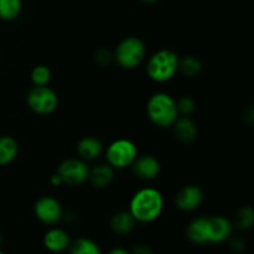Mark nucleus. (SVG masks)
Instances as JSON below:
<instances>
[{"instance_id": "nucleus-21", "label": "nucleus", "mask_w": 254, "mask_h": 254, "mask_svg": "<svg viewBox=\"0 0 254 254\" xmlns=\"http://www.w3.org/2000/svg\"><path fill=\"white\" fill-rule=\"evenodd\" d=\"M22 10L21 0H0V20L12 21Z\"/></svg>"}, {"instance_id": "nucleus-8", "label": "nucleus", "mask_w": 254, "mask_h": 254, "mask_svg": "<svg viewBox=\"0 0 254 254\" xmlns=\"http://www.w3.org/2000/svg\"><path fill=\"white\" fill-rule=\"evenodd\" d=\"M34 212L37 220L45 225L54 226L61 221L64 216L61 203L52 196H42L36 201L34 206Z\"/></svg>"}, {"instance_id": "nucleus-2", "label": "nucleus", "mask_w": 254, "mask_h": 254, "mask_svg": "<svg viewBox=\"0 0 254 254\" xmlns=\"http://www.w3.org/2000/svg\"><path fill=\"white\" fill-rule=\"evenodd\" d=\"M146 114L151 123L156 127H171L179 117L176 101L165 92L154 93L146 103Z\"/></svg>"}, {"instance_id": "nucleus-10", "label": "nucleus", "mask_w": 254, "mask_h": 254, "mask_svg": "<svg viewBox=\"0 0 254 254\" xmlns=\"http://www.w3.org/2000/svg\"><path fill=\"white\" fill-rule=\"evenodd\" d=\"M207 226L208 243H212V245H220V243L227 241L232 235V222L223 216L207 217Z\"/></svg>"}, {"instance_id": "nucleus-13", "label": "nucleus", "mask_w": 254, "mask_h": 254, "mask_svg": "<svg viewBox=\"0 0 254 254\" xmlns=\"http://www.w3.org/2000/svg\"><path fill=\"white\" fill-rule=\"evenodd\" d=\"M171 127L174 128L175 138L183 144L192 143L197 136V127L190 117L179 116Z\"/></svg>"}, {"instance_id": "nucleus-29", "label": "nucleus", "mask_w": 254, "mask_h": 254, "mask_svg": "<svg viewBox=\"0 0 254 254\" xmlns=\"http://www.w3.org/2000/svg\"><path fill=\"white\" fill-rule=\"evenodd\" d=\"M51 184L54 186H60V185H62V180H61V178H60L59 176V174H55V175H52L51 176Z\"/></svg>"}, {"instance_id": "nucleus-23", "label": "nucleus", "mask_w": 254, "mask_h": 254, "mask_svg": "<svg viewBox=\"0 0 254 254\" xmlns=\"http://www.w3.org/2000/svg\"><path fill=\"white\" fill-rule=\"evenodd\" d=\"M30 78L34 86H47L51 81V71L45 64H37L32 68Z\"/></svg>"}, {"instance_id": "nucleus-26", "label": "nucleus", "mask_w": 254, "mask_h": 254, "mask_svg": "<svg viewBox=\"0 0 254 254\" xmlns=\"http://www.w3.org/2000/svg\"><path fill=\"white\" fill-rule=\"evenodd\" d=\"M130 254H154V252L150 247H148V246L136 245L135 247L133 248Z\"/></svg>"}, {"instance_id": "nucleus-27", "label": "nucleus", "mask_w": 254, "mask_h": 254, "mask_svg": "<svg viewBox=\"0 0 254 254\" xmlns=\"http://www.w3.org/2000/svg\"><path fill=\"white\" fill-rule=\"evenodd\" d=\"M231 248H232L233 251H236V252H242V251H245L246 245L242 240L236 238V240H233L232 242H231Z\"/></svg>"}, {"instance_id": "nucleus-3", "label": "nucleus", "mask_w": 254, "mask_h": 254, "mask_svg": "<svg viewBox=\"0 0 254 254\" xmlns=\"http://www.w3.org/2000/svg\"><path fill=\"white\" fill-rule=\"evenodd\" d=\"M179 71V56L174 51L163 49L151 55L146 62V73L151 81L165 83Z\"/></svg>"}, {"instance_id": "nucleus-1", "label": "nucleus", "mask_w": 254, "mask_h": 254, "mask_svg": "<svg viewBox=\"0 0 254 254\" xmlns=\"http://www.w3.org/2000/svg\"><path fill=\"white\" fill-rule=\"evenodd\" d=\"M164 210V197L154 188H144L136 191L129 202V212L136 222L150 223L160 217Z\"/></svg>"}, {"instance_id": "nucleus-20", "label": "nucleus", "mask_w": 254, "mask_h": 254, "mask_svg": "<svg viewBox=\"0 0 254 254\" xmlns=\"http://www.w3.org/2000/svg\"><path fill=\"white\" fill-rule=\"evenodd\" d=\"M201 69H202V64L197 57L189 55L183 59H179V71L189 78L198 76Z\"/></svg>"}, {"instance_id": "nucleus-12", "label": "nucleus", "mask_w": 254, "mask_h": 254, "mask_svg": "<svg viewBox=\"0 0 254 254\" xmlns=\"http://www.w3.org/2000/svg\"><path fill=\"white\" fill-rule=\"evenodd\" d=\"M69 243V236L66 231L62 228H50L44 236V246L47 251L52 253H62L66 250H68Z\"/></svg>"}, {"instance_id": "nucleus-22", "label": "nucleus", "mask_w": 254, "mask_h": 254, "mask_svg": "<svg viewBox=\"0 0 254 254\" xmlns=\"http://www.w3.org/2000/svg\"><path fill=\"white\" fill-rule=\"evenodd\" d=\"M254 211L251 206H243L236 212L235 225L238 230L247 231L253 227Z\"/></svg>"}, {"instance_id": "nucleus-30", "label": "nucleus", "mask_w": 254, "mask_h": 254, "mask_svg": "<svg viewBox=\"0 0 254 254\" xmlns=\"http://www.w3.org/2000/svg\"><path fill=\"white\" fill-rule=\"evenodd\" d=\"M140 1H143L144 4H154V2H156L158 0H140Z\"/></svg>"}, {"instance_id": "nucleus-5", "label": "nucleus", "mask_w": 254, "mask_h": 254, "mask_svg": "<svg viewBox=\"0 0 254 254\" xmlns=\"http://www.w3.org/2000/svg\"><path fill=\"white\" fill-rule=\"evenodd\" d=\"M138 156L136 145L129 139H117L106 150L107 164L113 169H126L133 164Z\"/></svg>"}, {"instance_id": "nucleus-18", "label": "nucleus", "mask_w": 254, "mask_h": 254, "mask_svg": "<svg viewBox=\"0 0 254 254\" xmlns=\"http://www.w3.org/2000/svg\"><path fill=\"white\" fill-rule=\"evenodd\" d=\"M19 153V144L12 136H0V166H6L15 160Z\"/></svg>"}, {"instance_id": "nucleus-32", "label": "nucleus", "mask_w": 254, "mask_h": 254, "mask_svg": "<svg viewBox=\"0 0 254 254\" xmlns=\"http://www.w3.org/2000/svg\"><path fill=\"white\" fill-rule=\"evenodd\" d=\"M0 254H5L4 252H1V251H0Z\"/></svg>"}, {"instance_id": "nucleus-14", "label": "nucleus", "mask_w": 254, "mask_h": 254, "mask_svg": "<svg viewBox=\"0 0 254 254\" xmlns=\"http://www.w3.org/2000/svg\"><path fill=\"white\" fill-rule=\"evenodd\" d=\"M186 238L193 245H207L208 243V226L207 217L193 218L186 227Z\"/></svg>"}, {"instance_id": "nucleus-7", "label": "nucleus", "mask_w": 254, "mask_h": 254, "mask_svg": "<svg viewBox=\"0 0 254 254\" xmlns=\"http://www.w3.org/2000/svg\"><path fill=\"white\" fill-rule=\"evenodd\" d=\"M89 169L86 161L82 159H66L57 168V174L62 183L71 186H77L88 180Z\"/></svg>"}, {"instance_id": "nucleus-28", "label": "nucleus", "mask_w": 254, "mask_h": 254, "mask_svg": "<svg viewBox=\"0 0 254 254\" xmlns=\"http://www.w3.org/2000/svg\"><path fill=\"white\" fill-rule=\"evenodd\" d=\"M108 254H130V252L126 250V248H122V247H116L113 250H111L108 252Z\"/></svg>"}, {"instance_id": "nucleus-9", "label": "nucleus", "mask_w": 254, "mask_h": 254, "mask_svg": "<svg viewBox=\"0 0 254 254\" xmlns=\"http://www.w3.org/2000/svg\"><path fill=\"white\" fill-rule=\"evenodd\" d=\"M203 201V192L198 186L185 185L176 192L175 205L179 210L190 212L200 207Z\"/></svg>"}, {"instance_id": "nucleus-6", "label": "nucleus", "mask_w": 254, "mask_h": 254, "mask_svg": "<svg viewBox=\"0 0 254 254\" xmlns=\"http://www.w3.org/2000/svg\"><path fill=\"white\" fill-rule=\"evenodd\" d=\"M29 108L40 116H47L56 111L59 97L49 86H34L26 97Z\"/></svg>"}, {"instance_id": "nucleus-17", "label": "nucleus", "mask_w": 254, "mask_h": 254, "mask_svg": "<svg viewBox=\"0 0 254 254\" xmlns=\"http://www.w3.org/2000/svg\"><path fill=\"white\" fill-rule=\"evenodd\" d=\"M135 223L136 221L134 220L129 211H119L112 216L109 225H111V230L116 235L126 236L134 230Z\"/></svg>"}, {"instance_id": "nucleus-24", "label": "nucleus", "mask_w": 254, "mask_h": 254, "mask_svg": "<svg viewBox=\"0 0 254 254\" xmlns=\"http://www.w3.org/2000/svg\"><path fill=\"white\" fill-rule=\"evenodd\" d=\"M176 108H178L179 116L190 117L195 112L196 103L190 97H183L179 101H176Z\"/></svg>"}, {"instance_id": "nucleus-31", "label": "nucleus", "mask_w": 254, "mask_h": 254, "mask_svg": "<svg viewBox=\"0 0 254 254\" xmlns=\"http://www.w3.org/2000/svg\"><path fill=\"white\" fill-rule=\"evenodd\" d=\"M1 243H2V236L1 233H0V246H1Z\"/></svg>"}, {"instance_id": "nucleus-11", "label": "nucleus", "mask_w": 254, "mask_h": 254, "mask_svg": "<svg viewBox=\"0 0 254 254\" xmlns=\"http://www.w3.org/2000/svg\"><path fill=\"white\" fill-rule=\"evenodd\" d=\"M130 166L136 178L141 179V180H154L160 174V163L153 155L136 156Z\"/></svg>"}, {"instance_id": "nucleus-4", "label": "nucleus", "mask_w": 254, "mask_h": 254, "mask_svg": "<svg viewBox=\"0 0 254 254\" xmlns=\"http://www.w3.org/2000/svg\"><path fill=\"white\" fill-rule=\"evenodd\" d=\"M146 50L143 40L136 36L124 37L114 52V60L117 64L126 69H133L144 61Z\"/></svg>"}, {"instance_id": "nucleus-19", "label": "nucleus", "mask_w": 254, "mask_h": 254, "mask_svg": "<svg viewBox=\"0 0 254 254\" xmlns=\"http://www.w3.org/2000/svg\"><path fill=\"white\" fill-rule=\"evenodd\" d=\"M69 254H102L101 248L91 238L79 237L69 243Z\"/></svg>"}, {"instance_id": "nucleus-15", "label": "nucleus", "mask_w": 254, "mask_h": 254, "mask_svg": "<svg viewBox=\"0 0 254 254\" xmlns=\"http://www.w3.org/2000/svg\"><path fill=\"white\" fill-rule=\"evenodd\" d=\"M77 153L82 160H94L103 153V145L96 136H84L77 144Z\"/></svg>"}, {"instance_id": "nucleus-16", "label": "nucleus", "mask_w": 254, "mask_h": 254, "mask_svg": "<svg viewBox=\"0 0 254 254\" xmlns=\"http://www.w3.org/2000/svg\"><path fill=\"white\" fill-rule=\"evenodd\" d=\"M114 179V169L108 164H98L88 173V180L92 186L104 189L112 184Z\"/></svg>"}, {"instance_id": "nucleus-25", "label": "nucleus", "mask_w": 254, "mask_h": 254, "mask_svg": "<svg viewBox=\"0 0 254 254\" xmlns=\"http://www.w3.org/2000/svg\"><path fill=\"white\" fill-rule=\"evenodd\" d=\"M94 60H96V62L99 64V66L106 67V66H109V64H112V61L114 60V55L112 54L109 50L102 49V50H98V51L96 52Z\"/></svg>"}]
</instances>
